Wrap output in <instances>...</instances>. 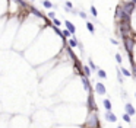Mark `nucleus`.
Instances as JSON below:
<instances>
[{
  "label": "nucleus",
  "instance_id": "1",
  "mask_svg": "<svg viewBox=\"0 0 136 128\" xmlns=\"http://www.w3.org/2000/svg\"><path fill=\"white\" fill-rule=\"evenodd\" d=\"M86 128H98V116H97V111H89V115L85 122Z\"/></svg>",
  "mask_w": 136,
  "mask_h": 128
},
{
  "label": "nucleus",
  "instance_id": "2",
  "mask_svg": "<svg viewBox=\"0 0 136 128\" xmlns=\"http://www.w3.org/2000/svg\"><path fill=\"white\" fill-rule=\"evenodd\" d=\"M133 44H135L133 38H127V37H124V47H126V50H127V51H129L130 55H133Z\"/></svg>",
  "mask_w": 136,
  "mask_h": 128
},
{
  "label": "nucleus",
  "instance_id": "3",
  "mask_svg": "<svg viewBox=\"0 0 136 128\" xmlns=\"http://www.w3.org/2000/svg\"><path fill=\"white\" fill-rule=\"evenodd\" d=\"M95 92L98 95H105L107 93V89H105V86L101 81H97V83H95Z\"/></svg>",
  "mask_w": 136,
  "mask_h": 128
},
{
  "label": "nucleus",
  "instance_id": "4",
  "mask_svg": "<svg viewBox=\"0 0 136 128\" xmlns=\"http://www.w3.org/2000/svg\"><path fill=\"white\" fill-rule=\"evenodd\" d=\"M105 119H107L108 122H116L117 121V116L114 115L113 111H107V112H105Z\"/></svg>",
  "mask_w": 136,
  "mask_h": 128
},
{
  "label": "nucleus",
  "instance_id": "5",
  "mask_svg": "<svg viewBox=\"0 0 136 128\" xmlns=\"http://www.w3.org/2000/svg\"><path fill=\"white\" fill-rule=\"evenodd\" d=\"M63 23L66 25V29H67V31H69L72 35H75V32H76V28H75V25H73V23L70 22V21H66V22H63Z\"/></svg>",
  "mask_w": 136,
  "mask_h": 128
},
{
  "label": "nucleus",
  "instance_id": "6",
  "mask_svg": "<svg viewBox=\"0 0 136 128\" xmlns=\"http://www.w3.org/2000/svg\"><path fill=\"white\" fill-rule=\"evenodd\" d=\"M82 83H83V88H85L86 92H91V84H89V77L86 76H82Z\"/></svg>",
  "mask_w": 136,
  "mask_h": 128
},
{
  "label": "nucleus",
  "instance_id": "7",
  "mask_svg": "<svg viewBox=\"0 0 136 128\" xmlns=\"http://www.w3.org/2000/svg\"><path fill=\"white\" fill-rule=\"evenodd\" d=\"M88 108H89V111H97V106H95V102H94V98H92V95H89Z\"/></svg>",
  "mask_w": 136,
  "mask_h": 128
},
{
  "label": "nucleus",
  "instance_id": "8",
  "mask_svg": "<svg viewBox=\"0 0 136 128\" xmlns=\"http://www.w3.org/2000/svg\"><path fill=\"white\" fill-rule=\"evenodd\" d=\"M124 108H126V114H129L130 116L135 115V108H133L132 103H126V105H124Z\"/></svg>",
  "mask_w": 136,
  "mask_h": 128
},
{
  "label": "nucleus",
  "instance_id": "9",
  "mask_svg": "<svg viewBox=\"0 0 136 128\" xmlns=\"http://www.w3.org/2000/svg\"><path fill=\"white\" fill-rule=\"evenodd\" d=\"M41 3H43V6H44L45 9H53V7L56 9V6H54L53 3H51L50 0H41Z\"/></svg>",
  "mask_w": 136,
  "mask_h": 128
},
{
  "label": "nucleus",
  "instance_id": "10",
  "mask_svg": "<svg viewBox=\"0 0 136 128\" xmlns=\"http://www.w3.org/2000/svg\"><path fill=\"white\" fill-rule=\"evenodd\" d=\"M85 26H86V29H88L91 34H95V26H94V23H92L91 21H88V22L85 23Z\"/></svg>",
  "mask_w": 136,
  "mask_h": 128
},
{
  "label": "nucleus",
  "instance_id": "11",
  "mask_svg": "<svg viewBox=\"0 0 136 128\" xmlns=\"http://www.w3.org/2000/svg\"><path fill=\"white\" fill-rule=\"evenodd\" d=\"M102 105H104V108H105L107 111H111V109H113V105H111L110 99H104V100H102Z\"/></svg>",
  "mask_w": 136,
  "mask_h": 128
},
{
  "label": "nucleus",
  "instance_id": "12",
  "mask_svg": "<svg viewBox=\"0 0 136 128\" xmlns=\"http://www.w3.org/2000/svg\"><path fill=\"white\" fill-rule=\"evenodd\" d=\"M31 13H32V15H35L37 18H41V19H44V15H43V13L40 12L38 9H35V7H31Z\"/></svg>",
  "mask_w": 136,
  "mask_h": 128
},
{
  "label": "nucleus",
  "instance_id": "13",
  "mask_svg": "<svg viewBox=\"0 0 136 128\" xmlns=\"http://www.w3.org/2000/svg\"><path fill=\"white\" fill-rule=\"evenodd\" d=\"M120 73H121V76H126V77H132V76H133V73L129 71L127 69H124V67H121V69H120Z\"/></svg>",
  "mask_w": 136,
  "mask_h": 128
},
{
  "label": "nucleus",
  "instance_id": "14",
  "mask_svg": "<svg viewBox=\"0 0 136 128\" xmlns=\"http://www.w3.org/2000/svg\"><path fill=\"white\" fill-rule=\"evenodd\" d=\"M69 47L70 48H76V47H78V41H76V38H69Z\"/></svg>",
  "mask_w": 136,
  "mask_h": 128
},
{
  "label": "nucleus",
  "instance_id": "15",
  "mask_svg": "<svg viewBox=\"0 0 136 128\" xmlns=\"http://www.w3.org/2000/svg\"><path fill=\"white\" fill-rule=\"evenodd\" d=\"M82 70H83V76H86V77H89V76H91V70H89L88 66H85Z\"/></svg>",
  "mask_w": 136,
  "mask_h": 128
},
{
  "label": "nucleus",
  "instance_id": "16",
  "mask_svg": "<svg viewBox=\"0 0 136 128\" xmlns=\"http://www.w3.org/2000/svg\"><path fill=\"white\" fill-rule=\"evenodd\" d=\"M97 74H98L101 79H105V77H107V73H105L104 70H97Z\"/></svg>",
  "mask_w": 136,
  "mask_h": 128
},
{
  "label": "nucleus",
  "instance_id": "17",
  "mask_svg": "<svg viewBox=\"0 0 136 128\" xmlns=\"http://www.w3.org/2000/svg\"><path fill=\"white\" fill-rule=\"evenodd\" d=\"M69 37H72V34H70L67 29H64V31H62V38H69Z\"/></svg>",
  "mask_w": 136,
  "mask_h": 128
},
{
  "label": "nucleus",
  "instance_id": "18",
  "mask_svg": "<svg viewBox=\"0 0 136 128\" xmlns=\"http://www.w3.org/2000/svg\"><path fill=\"white\" fill-rule=\"evenodd\" d=\"M51 21H53V25L56 26V28H59V26L62 25V22H60V21H59V19H57V18H53V19H51Z\"/></svg>",
  "mask_w": 136,
  "mask_h": 128
},
{
  "label": "nucleus",
  "instance_id": "19",
  "mask_svg": "<svg viewBox=\"0 0 136 128\" xmlns=\"http://www.w3.org/2000/svg\"><path fill=\"white\" fill-rule=\"evenodd\" d=\"M91 15L94 16V18H97V16H98V12H97V9H95V6H91Z\"/></svg>",
  "mask_w": 136,
  "mask_h": 128
},
{
  "label": "nucleus",
  "instance_id": "20",
  "mask_svg": "<svg viewBox=\"0 0 136 128\" xmlns=\"http://www.w3.org/2000/svg\"><path fill=\"white\" fill-rule=\"evenodd\" d=\"M121 118H123L126 122H129V124L132 122V119H130V115H129V114H123V116H121Z\"/></svg>",
  "mask_w": 136,
  "mask_h": 128
},
{
  "label": "nucleus",
  "instance_id": "21",
  "mask_svg": "<svg viewBox=\"0 0 136 128\" xmlns=\"http://www.w3.org/2000/svg\"><path fill=\"white\" fill-rule=\"evenodd\" d=\"M116 61H117L119 63V64H121V61H123V58H121V55H120V54H116Z\"/></svg>",
  "mask_w": 136,
  "mask_h": 128
},
{
  "label": "nucleus",
  "instance_id": "22",
  "mask_svg": "<svg viewBox=\"0 0 136 128\" xmlns=\"http://www.w3.org/2000/svg\"><path fill=\"white\" fill-rule=\"evenodd\" d=\"M117 77H119V83H123V76H121L120 70H117Z\"/></svg>",
  "mask_w": 136,
  "mask_h": 128
},
{
  "label": "nucleus",
  "instance_id": "23",
  "mask_svg": "<svg viewBox=\"0 0 136 128\" xmlns=\"http://www.w3.org/2000/svg\"><path fill=\"white\" fill-rule=\"evenodd\" d=\"M88 67H91L92 70H97V66H95V64H94V61H92L91 58H89V66H88Z\"/></svg>",
  "mask_w": 136,
  "mask_h": 128
},
{
  "label": "nucleus",
  "instance_id": "24",
  "mask_svg": "<svg viewBox=\"0 0 136 128\" xmlns=\"http://www.w3.org/2000/svg\"><path fill=\"white\" fill-rule=\"evenodd\" d=\"M47 16H48V18H50V19L56 18V12H48V13H47Z\"/></svg>",
  "mask_w": 136,
  "mask_h": 128
},
{
  "label": "nucleus",
  "instance_id": "25",
  "mask_svg": "<svg viewBox=\"0 0 136 128\" xmlns=\"http://www.w3.org/2000/svg\"><path fill=\"white\" fill-rule=\"evenodd\" d=\"M78 13H79V16H81L82 19H86V13H85V12H78Z\"/></svg>",
  "mask_w": 136,
  "mask_h": 128
},
{
  "label": "nucleus",
  "instance_id": "26",
  "mask_svg": "<svg viewBox=\"0 0 136 128\" xmlns=\"http://www.w3.org/2000/svg\"><path fill=\"white\" fill-rule=\"evenodd\" d=\"M110 41H111V44H114V45H117V41H116V39H113V38H110Z\"/></svg>",
  "mask_w": 136,
  "mask_h": 128
},
{
  "label": "nucleus",
  "instance_id": "27",
  "mask_svg": "<svg viewBox=\"0 0 136 128\" xmlns=\"http://www.w3.org/2000/svg\"><path fill=\"white\" fill-rule=\"evenodd\" d=\"M121 98H123V99H124V98H127V95H126V92H124V90L121 92Z\"/></svg>",
  "mask_w": 136,
  "mask_h": 128
},
{
  "label": "nucleus",
  "instance_id": "28",
  "mask_svg": "<svg viewBox=\"0 0 136 128\" xmlns=\"http://www.w3.org/2000/svg\"><path fill=\"white\" fill-rule=\"evenodd\" d=\"M29 2H31V3H32V2H35V0H29Z\"/></svg>",
  "mask_w": 136,
  "mask_h": 128
},
{
  "label": "nucleus",
  "instance_id": "29",
  "mask_svg": "<svg viewBox=\"0 0 136 128\" xmlns=\"http://www.w3.org/2000/svg\"><path fill=\"white\" fill-rule=\"evenodd\" d=\"M117 128H123V127H117Z\"/></svg>",
  "mask_w": 136,
  "mask_h": 128
}]
</instances>
